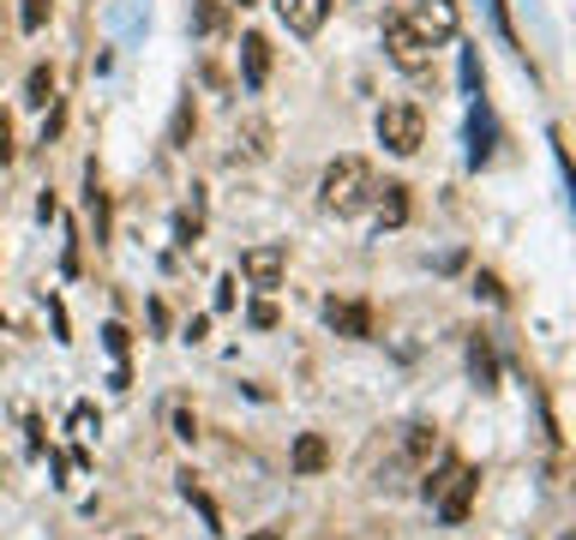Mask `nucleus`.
Instances as JSON below:
<instances>
[{"mask_svg":"<svg viewBox=\"0 0 576 540\" xmlns=\"http://www.w3.org/2000/svg\"><path fill=\"white\" fill-rule=\"evenodd\" d=\"M48 12H55V0H19V31L36 36L48 24Z\"/></svg>","mask_w":576,"mask_h":540,"instance_id":"2eb2a0df","label":"nucleus"},{"mask_svg":"<svg viewBox=\"0 0 576 540\" xmlns=\"http://www.w3.org/2000/svg\"><path fill=\"white\" fill-rule=\"evenodd\" d=\"M475 486H481V474L463 462V469H456V481L439 493V517L451 522V529H456V522H468V510H475Z\"/></svg>","mask_w":576,"mask_h":540,"instance_id":"0eeeda50","label":"nucleus"},{"mask_svg":"<svg viewBox=\"0 0 576 540\" xmlns=\"http://www.w3.org/2000/svg\"><path fill=\"white\" fill-rule=\"evenodd\" d=\"M102 342H109V355L121 360V355H126V342H133V337H126V325H102Z\"/></svg>","mask_w":576,"mask_h":540,"instance_id":"4be33fe9","label":"nucleus"},{"mask_svg":"<svg viewBox=\"0 0 576 540\" xmlns=\"http://www.w3.org/2000/svg\"><path fill=\"white\" fill-rule=\"evenodd\" d=\"M192 126H199V109H192V97H181V109H174V121H169V145L174 150L192 138Z\"/></svg>","mask_w":576,"mask_h":540,"instance_id":"dca6fc26","label":"nucleus"},{"mask_svg":"<svg viewBox=\"0 0 576 540\" xmlns=\"http://www.w3.org/2000/svg\"><path fill=\"white\" fill-rule=\"evenodd\" d=\"M379 145L391 150V157H415V150L427 145V114H420V102H384L379 109Z\"/></svg>","mask_w":576,"mask_h":540,"instance_id":"f03ea898","label":"nucleus"},{"mask_svg":"<svg viewBox=\"0 0 576 540\" xmlns=\"http://www.w3.org/2000/svg\"><path fill=\"white\" fill-rule=\"evenodd\" d=\"M325 318H330V330H337V337H349V342L373 337V313H366L361 301H325Z\"/></svg>","mask_w":576,"mask_h":540,"instance_id":"6e6552de","label":"nucleus"},{"mask_svg":"<svg viewBox=\"0 0 576 540\" xmlns=\"http://www.w3.org/2000/svg\"><path fill=\"white\" fill-rule=\"evenodd\" d=\"M396 19H403L427 48H444L456 36V24H463V12H456V0H415V7L396 12Z\"/></svg>","mask_w":576,"mask_h":540,"instance_id":"7ed1b4c3","label":"nucleus"},{"mask_svg":"<svg viewBox=\"0 0 576 540\" xmlns=\"http://www.w3.org/2000/svg\"><path fill=\"white\" fill-rule=\"evenodd\" d=\"M264 79H271V43H264L259 31H247L240 36V85L264 90Z\"/></svg>","mask_w":576,"mask_h":540,"instance_id":"1a4fd4ad","label":"nucleus"},{"mask_svg":"<svg viewBox=\"0 0 576 540\" xmlns=\"http://www.w3.org/2000/svg\"><path fill=\"white\" fill-rule=\"evenodd\" d=\"M24 109H48V102H55V67H48V60H36L31 72H24Z\"/></svg>","mask_w":576,"mask_h":540,"instance_id":"9b49d317","label":"nucleus"},{"mask_svg":"<svg viewBox=\"0 0 576 540\" xmlns=\"http://www.w3.org/2000/svg\"><path fill=\"white\" fill-rule=\"evenodd\" d=\"M456 469H463V462H456V457H444L439 469H427V481H420V493H427V505H439V493H444V486L456 481Z\"/></svg>","mask_w":576,"mask_h":540,"instance_id":"4468645a","label":"nucleus"},{"mask_svg":"<svg viewBox=\"0 0 576 540\" xmlns=\"http://www.w3.org/2000/svg\"><path fill=\"white\" fill-rule=\"evenodd\" d=\"M283 270H289V247H283V240H264V247L240 252V277H247L252 289H264V294L283 282Z\"/></svg>","mask_w":576,"mask_h":540,"instance_id":"20e7f679","label":"nucleus"},{"mask_svg":"<svg viewBox=\"0 0 576 540\" xmlns=\"http://www.w3.org/2000/svg\"><path fill=\"white\" fill-rule=\"evenodd\" d=\"M289 469L294 474H325L330 469V445H325V432H301L289 450Z\"/></svg>","mask_w":576,"mask_h":540,"instance_id":"9d476101","label":"nucleus"},{"mask_svg":"<svg viewBox=\"0 0 576 540\" xmlns=\"http://www.w3.org/2000/svg\"><path fill=\"white\" fill-rule=\"evenodd\" d=\"M199 228H204V216H199V199H192L187 211L174 216V247H192V240H199Z\"/></svg>","mask_w":576,"mask_h":540,"instance_id":"f3484780","label":"nucleus"},{"mask_svg":"<svg viewBox=\"0 0 576 540\" xmlns=\"http://www.w3.org/2000/svg\"><path fill=\"white\" fill-rule=\"evenodd\" d=\"M247 318H252V330H271L283 313H276V301H252V313H247Z\"/></svg>","mask_w":576,"mask_h":540,"instance_id":"aec40b11","label":"nucleus"},{"mask_svg":"<svg viewBox=\"0 0 576 540\" xmlns=\"http://www.w3.org/2000/svg\"><path fill=\"white\" fill-rule=\"evenodd\" d=\"M228 306H235V277L216 282V313H228Z\"/></svg>","mask_w":576,"mask_h":540,"instance_id":"a878e982","label":"nucleus"},{"mask_svg":"<svg viewBox=\"0 0 576 540\" xmlns=\"http://www.w3.org/2000/svg\"><path fill=\"white\" fill-rule=\"evenodd\" d=\"M36 216H43V223H55V216H60V204H55V192H43V199H36Z\"/></svg>","mask_w":576,"mask_h":540,"instance_id":"bb28decb","label":"nucleus"},{"mask_svg":"<svg viewBox=\"0 0 576 540\" xmlns=\"http://www.w3.org/2000/svg\"><path fill=\"white\" fill-rule=\"evenodd\" d=\"M468 367H475V379L486 384V391H493V355H486L481 342H475V349H468Z\"/></svg>","mask_w":576,"mask_h":540,"instance_id":"412c9836","label":"nucleus"},{"mask_svg":"<svg viewBox=\"0 0 576 540\" xmlns=\"http://www.w3.org/2000/svg\"><path fill=\"white\" fill-rule=\"evenodd\" d=\"M223 12H228L223 0H199V19H192V24H199V31L211 36V31H223Z\"/></svg>","mask_w":576,"mask_h":540,"instance_id":"6ab92c4d","label":"nucleus"},{"mask_svg":"<svg viewBox=\"0 0 576 540\" xmlns=\"http://www.w3.org/2000/svg\"><path fill=\"white\" fill-rule=\"evenodd\" d=\"M174 439H187V445L199 439V420H192L187 408H174Z\"/></svg>","mask_w":576,"mask_h":540,"instance_id":"5701e85b","label":"nucleus"},{"mask_svg":"<svg viewBox=\"0 0 576 540\" xmlns=\"http://www.w3.org/2000/svg\"><path fill=\"white\" fill-rule=\"evenodd\" d=\"M373 204H379V228H403L408 223V187H379L373 192Z\"/></svg>","mask_w":576,"mask_h":540,"instance_id":"f8f14e48","label":"nucleus"},{"mask_svg":"<svg viewBox=\"0 0 576 540\" xmlns=\"http://www.w3.org/2000/svg\"><path fill=\"white\" fill-rule=\"evenodd\" d=\"M468 133H475V162H486L493 157V121H486V102L475 109V126H468Z\"/></svg>","mask_w":576,"mask_h":540,"instance_id":"a211bd4d","label":"nucleus"},{"mask_svg":"<svg viewBox=\"0 0 576 540\" xmlns=\"http://www.w3.org/2000/svg\"><path fill=\"white\" fill-rule=\"evenodd\" d=\"M228 12H247V7H259V0H223Z\"/></svg>","mask_w":576,"mask_h":540,"instance_id":"cd10ccee","label":"nucleus"},{"mask_svg":"<svg viewBox=\"0 0 576 540\" xmlns=\"http://www.w3.org/2000/svg\"><path fill=\"white\" fill-rule=\"evenodd\" d=\"M276 19L289 36H318L330 19V0H276Z\"/></svg>","mask_w":576,"mask_h":540,"instance_id":"423d86ee","label":"nucleus"},{"mask_svg":"<svg viewBox=\"0 0 576 540\" xmlns=\"http://www.w3.org/2000/svg\"><path fill=\"white\" fill-rule=\"evenodd\" d=\"M12 162V121H7V109H0V169Z\"/></svg>","mask_w":576,"mask_h":540,"instance_id":"b1692460","label":"nucleus"},{"mask_svg":"<svg viewBox=\"0 0 576 540\" xmlns=\"http://www.w3.org/2000/svg\"><path fill=\"white\" fill-rule=\"evenodd\" d=\"M373 192H379V180H373V162L366 157H337L318 175V204L330 216H361L373 204Z\"/></svg>","mask_w":576,"mask_h":540,"instance_id":"f257e3e1","label":"nucleus"},{"mask_svg":"<svg viewBox=\"0 0 576 540\" xmlns=\"http://www.w3.org/2000/svg\"><path fill=\"white\" fill-rule=\"evenodd\" d=\"M384 48H391V60H396L403 72H427V67H432V48L420 43V36L408 31L403 19H391V24H384Z\"/></svg>","mask_w":576,"mask_h":540,"instance_id":"39448f33","label":"nucleus"},{"mask_svg":"<svg viewBox=\"0 0 576 540\" xmlns=\"http://www.w3.org/2000/svg\"><path fill=\"white\" fill-rule=\"evenodd\" d=\"M264 150H271V126H264V121H247V126L235 133V162H259Z\"/></svg>","mask_w":576,"mask_h":540,"instance_id":"ddd939ff","label":"nucleus"},{"mask_svg":"<svg viewBox=\"0 0 576 540\" xmlns=\"http://www.w3.org/2000/svg\"><path fill=\"white\" fill-rule=\"evenodd\" d=\"M432 439H427V427H408V457H427Z\"/></svg>","mask_w":576,"mask_h":540,"instance_id":"393cba45","label":"nucleus"},{"mask_svg":"<svg viewBox=\"0 0 576 540\" xmlns=\"http://www.w3.org/2000/svg\"><path fill=\"white\" fill-rule=\"evenodd\" d=\"M252 540H283V529H264V535H252Z\"/></svg>","mask_w":576,"mask_h":540,"instance_id":"c85d7f7f","label":"nucleus"}]
</instances>
